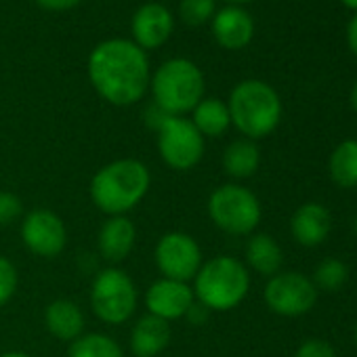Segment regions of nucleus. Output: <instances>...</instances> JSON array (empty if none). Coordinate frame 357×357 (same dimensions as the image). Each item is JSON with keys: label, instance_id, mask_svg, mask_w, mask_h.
Masks as SVG:
<instances>
[{"label": "nucleus", "instance_id": "nucleus-1", "mask_svg": "<svg viewBox=\"0 0 357 357\" xmlns=\"http://www.w3.org/2000/svg\"><path fill=\"white\" fill-rule=\"evenodd\" d=\"M89 78L95 91L112 105L137 103L149 86V61L132 40L99 43L89 57Z\"/></svg>", "mask_w": 357, "mask_h": 357}, {"label": "nucleus", "instance_id": "nucleus-2", "mask_svg": "<svg viewBox=\"0 0 357 357\" xmlns=\"http://www.w3.org/2000/svg\"><path fill=\"white\" fill-rule=\"evenodd\" d=\"M149 183L151 174L143 162L135 158L114 160L95 172L91 181V200L109 217L126 215L145 198Z\"/></svg>", "mask_w": 357, "mask_h": 357}, {"label": "nucleus", "instance_id": "nucleus-3", "mask_svg": "<svg viewBox=\"0 0 357 357\" xmlns=\"http://www.w3.org/2000/svg\"><path fill=\"white\" fill-rule=\"evenodd\" d=\"M231 124L250 141L271 135L282 120V101L263 80H244L229 95Z\"/></svg>", "mask_w": 357, "mask_h": 357}, {"label": "nucleus", "instance_id": "nucleus-4", "mask_svg": "<svg viewBox=\"0 0 357 357\" xmlns=\"http://www.w3.org/2000/svg\"><path fill=\"white\" fill-rule=\"evenodd\" d=\"M194 296L208 311H231L248 294L250 273L234 257H215L196 273Z\"/></svg>", "mask_w": 357, "mask_h": 357}, {"label": "nucleus", "instance_id": "nucleus-5", "mask_svg": "<svg viewBox=\"0 0 357 357\" xmlns=\"http://www.w3.org/2000/svg\"><path fill=\"white\" fill-rule=\"evenodd\" d=\"M153 103L168 116H183L204 99L202 70L183 57L162 63L149 80Z\"/></svg>", "mask_w": 357, "mask_h": 357}, {"label": "nucleus", "instance_id": "nucleus-6", "mask_svg": "<svg viewBox=\"0 0 357 357\" xmlns=\"http://www.w3.org/2000/svg\"><path fill=\"white\" fill-rule=\"evenodd\" d=\"M211 221L229 236H250L263 217L259 198L238 183L217 188L208 198Z\"/></svg>", "mask_w": 357, "mask_h": 357}, {"label": "nucleus", "instance_id": "nucleus-7", "mask_svg": "<svg viewBox=\"0 0 357 357\" xmlns=\"http://www.w3.org/2000/svg\"><path fill=\"white\" fill-rule=\"evenodd\" d=\"M91 307L105 324H124L137 309V288L128 273L109 267L97 273L91 286Z\"/></svg>", "mask_w": 357, "mask_h": 357}, {"label": "nucleus", "instance_id": "nucleus-8", "mask_svg": "<svg viewBox=\"0 0 357 357\" xmlns=\"http://www.w3.org/2000/svg\"><path fill=\"white\" fill-rule=\"evenodd\" d=\"M158 151L172 170H192L204 155V137L192 120L168 116L158 126Z\"/></svg>", "mask_w": 357, "mask_h": 357}, {"label": "nucleus", "instance_id": "nucleus-9", "mask_svg": "<svg viewBox=\"0 0 357 357\" xmlns=\"http://www.w3.org/2000/svg\"><path fill=\"white\" fill-rule=\"evenodd\" d=\"M265 303L278 315L298 317L315 307L317 288L311 278L298 271H280L265 286Z\"/></svg>", "mask_w": 357, "mask_h": 357}, {"label": "nucleus", "instance_id": "nucleus-10", "mask_svg": "<svg viewBox=\"0 0 357 357\" xmlns=\"http://www.w3.org/2000/svg\"><path fill=\"white\" fill-rule=\"evenodd\" d=\"M155 265L166 280L190 282L202 267V250L200 244L183 231L164 234L153 252Z\"/></svg>", "mask_w": 357, "mask_h": 357}, {"label": "nucleus", "instance_id": "nucleus-11", "mask_svg": "<svg viewBox=\"0 0 357 357\" xmlns=\"http://www.w3.org/2000/svg\"><path fill=\"white\" fill-rule=\"evenodd\" d=\"M22 240L32 255L40 259H55L68 244V229L59 215L38 208L26 215L22 223Z\"/></svg>", "mask_w": 357, "mask_h": 357}, {"label": "nucleus", "instance_id": "nucleus-12", "mask_svg": "<svg viewBox=\"0 0 357 357\" xmlns=\"http://www.w3.org/2000/svg\"><path fill=\"white\" fill-rule=\"evenodd\" d=\"M194 288H190L188 282H176L166 278L155 280L145 292L147 311L164 321L185 317L194 307Z\"/></svg>", "mask_w": 357, "mask_h": 357}, {"label": "nucleus", "instance_id": "nucleus-13", "mask_svg": "<svg viewBox=\"0 0 357 357\" xmlns=\"http://www.w3.org/2000/svg\"><path fill=\"white\" fill-rule=\"evenodd\" d=\"M130 28L139 49H158L172 34V15L160 3H147L135 13Z\"/></svg>", "mask_w": 357, "mask_h": 357}, {"label": "nucleus", "instance_id": "nucleus-14", "mask_svg": "<svg viewBox=\"0 0 357 357\" xmlns=\"http://www.w3.org/2000/svg\"><path fill=\"white\" fill-rule=\"evenodd\" d=\"M332 229V215L319 202L301 204L290 219V234L296 244L313 248L326 242Z\"/></svg>", "mask_w": 357, "mask_h": 357}, {"label": "nucleus", "instance_id": "nucleus-15", "mask_svg": "<svg viewBox=\"0 0 357 357\" xmlns=\"http://www.w3.org/2000/svg\"><path fill=\"white\" fill-rule=\"evenodd\" d=\"M213 34H215V40L223 49L240 51L250 45L255 36V22L242 7L229 5L215 13Z\"/></svg>", "mask_w": 357, "mask_h": 357}, {"label": "nucleus", "instance_id": "nucleus-16", "mask_svg": "<svg viewBox=\"0 0 357 357\" xmlns=\"http://www.w3.org/2000/svg\"><path fill=\"white\" fill-rule=\"evenodd\" d=\"M135 242H137V227L135 223L124 217V215H118V217H109L101 229H99V236H97V246H99V255L109 261V263H120L124 261L132 248H135Z\"/></svg>", "mask_w": 357, "mask_h": 357}, {"label": "nucleus", "instance_id": "nucleus-17", "mask_svg": "<svg viewBox=\"0 0 357 357\" xmlns=\"http://www.w3.org/2000/svg\"><path fill=\"white\" fill-rule=\"evenodd\" d=\"M170 344V324L147 313L130 332V351L135 357H155Z\"/></svg>", "mask_w": 357, "mask_h": 357}, {"label": "nucleus", "instance_id": "nucleus-18", "mask_svg": "<svg viewBox=\"0 0 357 357\" xmlns=\"http://www.w3.org/2000/svg\"><path fill=\"white\" fill-rule=\"evenodd\" d=\"M45 324L55 338L66 342H72L84 334V313L70 298L53 301L45 311Z\"/></svg>", "mask_w": 357, "mask_h": 357}, {"label": "nucleus", "instance_id": "nucleus-19", "mask_svg": "<svg viewBox=\"0 0 357 357\" xmlns=\"http://www.w3.org/2000/svg\"><path fill=\"white\" fill-rule=\"evenodd\" d=\"M246 261L252 271L271 278L280 273L284 255L275 238H271L269 234H255L246 244Z\"/></svg>", "mask_w": 357, "mask_h": 357}, {"label": "nucleus", "instance_id": "nucleus-20", "mask_svg": "<svg viewBox=\"0 0 357 357\" xmlns=\"http://www.w3.org/2000/svg\"><path fill=\"white\" fill-rule=\"evenodd\" d=\"M328 174L342 190L357 188V139H347L334 147L328 160Z\"/></svg>", "mask_w": 357, "mask_h": 357}, {"label": "nucleus", "instance_id": "nucleus-21", "mask_svg": "<svg viewBox=\"0 0 357 357\" xmlns=\"http://www.w3.org/2000/svg\"><path fill=\"white\" fill-rule=\"evenodd\" d=\"M261 166V151L255 141L238 139L223 151V168L234 178H248Z\"/></svg>", "mask_w": 357, "mask_h": 357}, {"label": "nucleus", "instance_id": "nucleus-22", "mask_svg": "<svg viewBox=\"0 0 357 357\" xmlns=\"http://www.w3.org/2000/svg\"><path fill=\"white\" fill-rule=\"evenodd\" d=\"M192 122L202 137H221L231 126L229 107L221 99H202L194 107Z\"/></svg>", "mask_w": 357, "mask_h": 357}, {"label": "nucleus", "instance_id": "nucleus-23", "mask_svg": "<svg viewBox=\"0 0 357 357\" xmlns=\"http://www.w3.org/2000/svg\"><path fill=\"white\" fill-rule=\"evenodd\" d=\"M68 357H124V353L112 336L86 332L70 342Z\"/></svg>", "mask_w": 357, "mask_h": 357}, {"label": "nucleus", "instance_id": "nucleus-24", "mask_svg": "<svg viewBox=\"0 0 357 357\" xmlns=\"http://www.w3.org/2000/svg\"><path fill=\"white\" fill-rule=\"evenodd\" d=\"M349 280V267L334 257H328L324 261H319V265L313 271V284L317 290L324 292H336L340 290Z\"/></svg>", "mask_w": 357, "mask_h": 357}, {"label": "nucleus", "instance_id": "nucleus-25", "mask_svg": "<svg viewBox=\"0 0 357 357\" xmlns=\"http://www.w3.org/2000/svg\"><path fill=\"white\" fill-rule=\"evenodd\" d=\"M215 13L217 0H181V5H178V15L190 28L206 24L211 17H215Z\"/></svg>", "mask_w": 357, "mask_h": 357}, {"label": "nucleus", "instance_id": "nucleus-26", "mask_svg": "<svg viewBox=\"0 0 357 357\" xmlns=\"http://www.w3.org/2000/svg\"><path fill=\"white\" fill-rule=\"evenodd\" d=\"M17 284H20V275L15 265L9 259L0 257V307H5L13 298Z\"/></svg>", "mask_w": 357, "mask_h": 357}, {"label": "nucleus", "instance_id": "nucleus-27", "mask_svg": "<svg viewBox=\"0 0 357 357\" xmlns=\"http://www.w3.org/2000/svg\"><path fill=\"white\" fill-rule=\"evenodd\" d=\"M24 204L20 196L11 192H0V225H11L22 217Z\"/></svg>", "mask_w": 357, "mask_h": 357}, {"label": "nucleus", "instance_id": "nucleus-28", "mask_svg": "<svg viewBox=\"0 0 357 357\" xmlns=\"http://www.w3.org/2000/svg\"><path fill=\"white\" fill-rule=\"evenodd\" d=\"M294 357H336V351H334V347L328 340L309 338V340H305L296 349Z\"/></svg>", "mask_w": 357, "mask_h": 357}, {"label": "nucleus", "instance_id": "nucleus-29", "mask_svg": "<svg viewBox=\"0 0 357 357\" xmlns=\"http://www.w3.org/2000/svg\"><path fill=\"white\" fill-rule=\"evenodd\" d=\"M36 3L49 11H68V9L76 7L80 0H36Z\"/></svg>", "mask_w": 357, "mask_h": 357}, {"label": "nucleus", "instance_id": "nucleus-30", "mask_svg": "<svg viewBox=\"0 0 357 357\" xmlns=\"http://www.w3.org/2000/svg\"><path fill=\"white\" fill-rule=\"evenodd\" d=\"M347 45H349L351 53L357 57V13L353 15V20L347 26Z\"/></svg>", "mask_w": 357, "mask_h": 357}, {"label": "nucleus", "instance_id": "nucleus-31", "mask_svg": "<svg viewBox=\"0 0 357 357\" xmlns=\"http://www.w3.org/2000/svg\"><path fill=\"white\" fill-rule=\"evenodd\" d=\"M351 105H353V109H355V114H357V82H355L353 89H351Z\"/></svg>", "mask_w": 357, "mask_h": 357}, {"label": "nucleus", "instance_id": "nucleus-32", "mask_svg": "<svg viewBox=\"0 0 357 357\" xmlns=\"http://www.w3.org/2000/svg\"><path fill=\"white\" fill-rule=\"evenodd\" d=\"M0 357H30L28 353H22V351H9V353H3Z\"/></svg>", "mask_w": 357, "mask_h": 357}, {"label": "nucleus", "instance_id": "nucleus-33", "mask_svg": "<svg viewBox=\"0 0 357 357\" xmlns=\"http://www.w3.org/2000/svg\"><path fill=\"white\" fill-rule=\"evenodd\" d=\"M340 3H342L347 9H353V11H357V0H340Z\"/></svg>", "mask_w": 357, "mask_h": 357}, {"label": "nucleus", "instance_id": "nucleus-34", "mask_svg": "<svg viewBox=\"0 0 357 357\" xmlns=\"http://www.w3.org/2000/svg\"><path fill=\"white\" fill-rule=\"evenodd\" d=\"M227 3H231V5H244V3H252V0H227Z\"/></svg>", "mask_w": 357, "mask_h": 357}, {"label": "nucleus", "instance_id": "nucleus-35", "mask_svg": "<svg viewBox=\"0 0 357 357\" xmlns=\"http://www.w3.org/2000/svg\"><path fill=\"white\" fill-rule=\"evenodd\" d=\"M353 231H355V236H357V217H355V221H353Z\"/></svg>", "mask_w": 357, "mask_h": 357}, {"label": "nucleus", "instance_id": "nucleus-36", "mask_svg": "<svg viewBox=\"0 0 357 357\" xmlns=\"http://www.w3.org/2000/svg\"><path fill=\"white\" fill-rule=\"evenodd\" d=\"M355 349H357V324H355Z\"/></svg>", "mask_w": 357, "mask_h": 357}]
</instances>
